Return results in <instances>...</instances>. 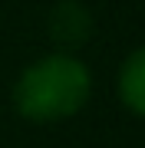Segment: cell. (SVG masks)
Masks as SVG:
<instances>
[{
  "mask_svg": "<svg viewBox=\"0 0 145 148\" xmlns=\"http://www.w3.org/2000/svg\"><path fill=\"white\" fill-rule=\"evenodd\" d=\"M92 95V73L69 53L36 59L13 86V106L30 122H63Z\"/></svg>",
  "mask_w": 145,
  "mask_h": 148,
  "instance_id": "1",
  "label": "cell"
},
{
  "mask_svg": "<svg viewBox=\"0 0 145 148\" xmlns=\"http://www.w3.org/2000/svg\"><path fill=\"white\" fill-rule=\"evenodd\" d=\"M119 99L129 112L145 119V46L132 49L119 69Z\"/></svg>",
  "mask_w": 145,
  "mask_h": 148,
  "instance_id": "2",
  "label": "cell"
},
{
  "mask_svg": "<svg viewBox=\"0 0 145 148\" xmlns=\"http://www.w3.org/2000/svg\"><path fill=\"white\" fill-rule=\"evenodd\" d=\"M49 27H53V40L69 43V46H79V43L89 40V13L82 3L76 0H63L59 7H53V16H49Z\"/></svg>",
  "mask_w": 145,
  "mask_h": 148,
  "instance_id": "3",
  "label": "cell"
}]
</instances>
